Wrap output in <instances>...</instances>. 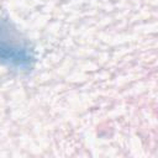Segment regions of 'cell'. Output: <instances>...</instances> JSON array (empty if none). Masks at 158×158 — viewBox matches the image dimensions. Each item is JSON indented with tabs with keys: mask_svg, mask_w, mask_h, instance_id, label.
Listing matches in <instances>:
<instances>
[{
	"mask_svg": "<svg viewBox=\"0 0 158 158\" xmlns=\"http://www.w3.org/2000/svg\"><path fill=\"white\" fill-rule=\"evenodd\" d=\"M32 54L25 42L5 20L0 21V62L23 68L30 65Z\"/></svg>",
	"mask_w": 158,
	"mask_h": 158,
	"instance_id": "obj_1",
	"label": "cell"
}]
</instances>
